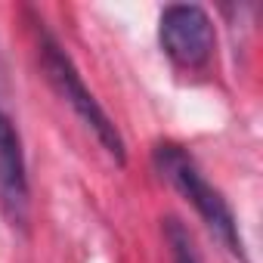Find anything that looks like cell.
Segmentation results:
<instances>
[{"mask_svg": "<svg viewBox=\"0 0 263 263\" xmlns=\"http://www.w3.org/2000/svg\"><path fill=\"white\" fill-rule=\"evenodd\" d=\"M164 235H167L174 263H201V260H198V251H195V245H192V235H189V229H186L180 220L171 217V220L164 223Z\"/></svg>", "mask_w": 263, "mask_h": 263, "instance_id": "cell-5", "label": "cell"}, {"mask_svg": "<svg viewBox=\"0 0 263 263\" xmlns=\"http://www.w3.org/2000/svg\"><path fill=\"white\" fill-rule=\"evenodd\" d=\"M152 161L158 167V174L198 211L201 223L211 229V235L241 263H248V251H245V238L238 232V220L229 208V201L223 198V192L198 171V164L192 161V155L177 146V143H158L152 152Z\"/></svg>", "mask_w": 263, "mask_h": 263, "instance_id": "cell-1", "label": "cell"}, {"mask_svg": "<svg viewBox=\"0 0 263 263\" xmlns=\"http://www.w3.org/2000/svg\"><path fill=\"white\" fill-rule=\"evenodd\" d=\"M0 208L13 226L19 229L28 226V208H31L28 164L16 118L4 102V81H0Z\"/></svg>", "mask_w": 263, "mask_h": 263, "instance_id": "cell-4", "label": "cell"}, {"mask_svg": "<svg viewBox=\"0 0 263 263\" xmlns=\"http://www.w3.org/2000/svg\"><path fill=\"white\" fill-rule=\"evenodd\" d=\"M158 37L164 53L186 68H198L214 53V22L198 4H171L161 13Z\"/></svg>", "mask_w": 263, "mask_h": 263, "instance_id": "cell-3", "label": "cell"}, {"mask_svg": "<svg viewBox=\"0 0 263 263\" xmlns=\"http://www.w3.org/2000/svg\"><path fill=\"white\" fill-rule=\"evenodd\" d=\"M37 50H41V65L50 78V84L56 87V93L74 108V115L93 130V137L99 140V146L118 161L124 164L127 161V152H124V137L121 130L115 127V121L108 118V111L99 105V99L87 90L81 71L74 68L71 56L59 47V41L47 31V28H37Z\"/></svg>", "mask_w": 263, "mask_h": 263, "instance_id": "cell-2", "label": "cell"}]
</instances>
